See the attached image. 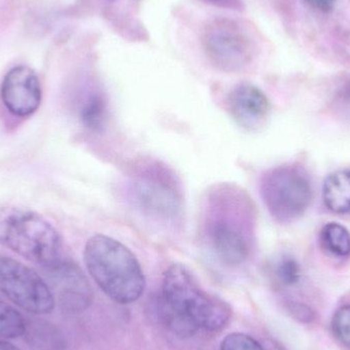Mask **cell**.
I'll use <instances>...</instances> for the list:
<instances>
[{
    "mask_svg": "<svg viewBox=\"0 0 350 350\" xmlns=\"http://www.w3.org/2000/svg\"><path fill=\"white\" fill-rule=\"evenodd\" d=\"M203 46L211 63L224 72L244 69L252 57V43L236 21L216 18L206 27Z\"/></svg>",
    "mask_w": 350,
    "mask_h": 350,
    "instance_id": "ba28073f",
    "label": "cell"
},
{
    "mask_svg": "<svg viewBox=\"0 0 350 350\" xmlns=\"http://www.w3.org/2000/svg\"><path fill=\"white\" fill-rule=\"evenodd\" d=\"M273 275L281 285H295L300 279L299 265L292 257L283 256L275 263Z\"/></svg>",
    "mask_w": 350,
    "mask_h": 350,
    "instance_id": "e0dca14e",
    "label": "cell"
},
{
    "mask_svg": "<svg viewBox=\"0 0 350 350\" xmlns=\"http://www.w3.org/2000/svg\"><path fill=\"white\" fill-rule=\"evenodd\" d=\"M82 126L94 133H100L106 129L109 120V106L100 92H92L82 98L78 108Z\"/></svg>",
    "mask_w": 350,
    "mask_h": 350,
    "instance_id": "5bb4252c",
    "label": "cell"
},
{
    "mask_svg": "<svg viewBox=\"0 0 350 350\" xmlns=\"http://www.w3.org/2000/svg\"><path fill=\"white\" fill-rule=\"evenodd\" d=\"M26 323L16 308L0 300V338L5 340L24 336Z\"/></svg>",
    "mask_w": 350,
    "mask_h": 350,
    "instance_id": "2e32d148",
    "label": "cell"
},
{
    "mask_svg": "<svg viewBox=\"0 0 350 350\" xmlns=\"http://www.w3.org/2000/svg\"><path fill=\"white\" fill-rule=\"evenodd\" d=\"M232 120L249 131L260 129L271 112V103L262 90L250 83L234 86L226 98Z\"/></svg>",
    "mask_w": 350,
    "mask_h": 350,
    "instance_id": "8fae6325",
    "label": "cell"
},
{
    "mask_svg": "<svg viewBox=\"0 0 350 350\" xmlns=\"http://www.w3.org/2000/svg\"><path fill=\"white\" fill-rule=\"evenodd\" d=\"M0 96L10 114L20 118L31 116L38 110L42 100L38 76L28 66H16L3 78Z\"/></svg>",
    "mask_w": 350,
    "mask_h": 350,
    "instance_id": "30bf717a",
    "label": "cell"
},
{
    "mask_svg": "<svg viewBox=\"0 0 350 350\" xmlns=\"http://www.w3.org/2000/svg\"><path fill=\"white\" fill-rule=\"evenodd\" d=\"M122 191L129 207L146 222L164 232L180 230L185 217L183 183L165 163L137 161L127 172Z\"/></svg>",
    "mask_w": 350,
    "mask_h": 350,
    "instance_id": "3957f363",
    "label": "cell"
},
{
    "mask_svg": "<svg viewBox=\"0 0 350 350\" xmlns=\"http://www.w3.org/2000/svg\"><path fill=\"white\" fill-rule=\"evenodd\" d=\"M0 350H21L16 347V345H12V343L8 342L5 340H0Z\"/></svg>",
    "mask_w": 350,
    "mask_h": 350,
    "instance_id": "7402d4cb",
    "label": "cell"
},
{
    "mask_svg": "<svg viewBox=\"0 0 350 350\" xmlns=\"http://www.w3.org/2000/svg\"><path fill=\"white\" fill-rule=\"evenodd\" d=\"M332 330L336 338L350 349V306L336 310L332 319Z\"/></svg>",
    "mask_w": 350,
    "mask_h": 350,
    "instance_id": "ac0fdd59",
    "label": "cell"
},
{
    "mask_svg": "<svg viewBox=\"0 0 350 350\" xmlns=\"http://www.w3.org/2000/svg\"><path fill=\"white\" fill-rule=\"evenodd\" d=\"M325 206L335 214L350 213V170H341L327 177L323 185Z\"/></svg>",
    "mask_w": 350,
    "mask_h": 350,
    "instance_id": "7c38bea8",
    "label": "cell"
},
{
    "mask_svg": "<svg viewBox=\"0 0 350 350\" xmlns=\"http://www.w3.org/2000/svg\"><path fill=\"white\" fill-rule=\"evenodd\" d=\"M292 312L297 320L301 322L308 323L314 319V312L308 306H302V304H295L292 308Z\"/></svg>",
    "mask_w": 350,
    "mask_h": 350,
    "instance_id": "ffe728a7",
    "label": "cell"
},
{
    "mask_svg": "<svg viewBox=\"0 0 350 350\" xmlns=\"http://www.w3.org/2000/svg\"><path fill=\"white\" fill-rule=\"evenodd\" d=\"M24 336L33 350L67 349V342L61 331L46 321H27Z\"/></svg>",
    "mask_w": 350,
    "mask_h": 350,
    "instance_id": "4fadbf2b",
    "label": "cell"
},
{
    "mask_svg": "<svg viewBox=\"0 0 350 350\" xmlns=\"http://www.w3.org/2000/svg\"><path fill=\"white\" fill-rule=\"evenodd\" d=\"M220 350H265L254 338L244 333H232L224 337Z\"/></svg>",
    "mask_w": 350,
    "mask_h": 350,
    "instance_id": "d6986e66",
    "label": "cell"
},
{
    "mask_svg": "<svg viewBox=\"0 0 350 350\" xmlns=\"http://www.w3.org/2000/svg\"><path fill=\"white\" fill-rule=\"evenodd\" d=\"M0 292L25 312L51 314L55 298L46 281L34 269L12 257L0 255Z\"/></svg>",
    "mask_w": 350,
    "mask_h": 350,
    "instance_id": "52a82bcc",
    "label": "cell"
},
{
    "mask_svg": "<svg viewBox=\"0 0 350 350\" xmlns=\"http://www.w3.org/2000/svg\"><path fill=\"white\" fill-rule=\"evenodd\" d=\"M321 243L331 254L337 257L350 255V232L342 224L329 222L321 230Z\"/></svg>",
    "mask_w": 350,
    "mask_h": 350,
    "instance_id": "9a60e30c",
    "label": "cell"
},
{
    "mask_svg": "<svg viewBox=\"0 0 350 350\" xmlns=\"http://www.w3.org/2000/svg\"><path fill=\"white\" fill-rule=\"evenodd\" d=\"M259 189L269 214L283 224L301 217L314 198L310 175L297 165L279 166L265 172Z\"/></svg>",
    "mask_w": 350,
    "mask_h": 350,
    "instance_id": "8992f818",
    "label": "cell"
},
{
    "mask_svg": "<svg viewBox=\"0 0 350 350\" xmlns=\"http://www.w3.org/2000/svg\"><path fill=\"white\" fill-rule=\"evenodd\" d=\"M308 5L322 12H329L335 8L337 0H304Z\"/></svg>",
    "mask_w": 350,
    "mask_h": 350,
    "instance_id": "44dd1931",
    "label": "cell"
},
{
    "mask_svg": "<svg viewBox=\"0 0 350 350\" xmlns=\"http://www.w3.org/2000/svg\"><path fill=\"white\" fill-rule=\"evenodd\" d=\"M84 262L98 288L117 304H133L143 295V269L119 241L105 234L92 237L84 247Z\"/></svg>",
    "mask_w": 350,
    "mask_h": 350,
    "instance_id": "277c9868",
    "label": "cell"
},
{
    "mask_svg": "<svg viewBox=\"0 0 350 350\" xmlns=\"http://www.w3.org/2000/svg\"><path fill=\"white\" fill-rule=\"evenodd\" d=\"M0 245L41 267L61 258L57 230L36 212L18 207H0Z\"/></svg>",
    "mask_w": 350,
    "mask_h": 350,
    "instance_id": "5b68a950",
    "label": "cell"
},
{
    "mask_svg": "<svg viewBox=\"0 0 350 350\" xmlns=\"http://www.w3.org/2000/svg\"><path fill=\"white\" fill-rule=\"evenodd\" d=\"M200 234L204 245L222 265H244L256 242V212L246 191L234 183L210 187L202 206Z\"/></svg>",
    "mask_w": 350,
    "mask_h": 350,
    "instance_id": "6da1fadb",
    "label": "cell"
},
{
    "mask_svg": "<svg viewBox=\"0 0 350 350\" xmlns=\"http://www.w3.org/2000/svg\"><path fill=\"white\" fill-rule=\"evenodd\" d=\"M44 269L45 281L55 306L66 314L83 312L92 306L94 291L82 269L73 261L59 258Z\"/></svg>",
    "mask_w": 350,
    "mask_h": 350,
    "instance_id": "9c48e42d",
    "label": "cell"
},
{
    "mask_svg": "<svg viewBox=\"0 0 350 350\" xmlns=\"http://www.w3.org/2000/svg\"><path fill=\"white\" fill-rule=\"evenodd\" d=\"M158 306L162 323L180 338L193 336L200 330L218 332L232 317L230 306L202 289L181 265H172L164 273Z\"/></svg>",
    "mask_w": 350,
    "mask_h": 350,
    "instance_id": "7a4b0ae2",
    "label": "cell"
}]
</instances>
